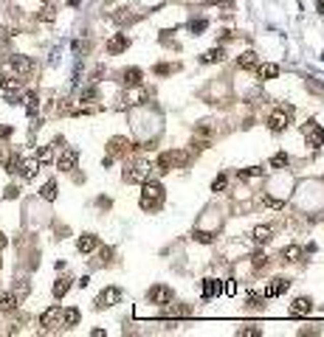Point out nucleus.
Here are the masks:
<instances>
[{"instance_id":"obj_2","label":"nucleus","mask_w":324,"mask_h":337,"mask_svg":"<svg viewBox=\"0 0 324 337\" xmlns=\"http://www.w3.org/2000/svg\"><path fill=\"white\" fill-rule=\"evenodd\" d=\"M290 115H293V110H290V107L274 110V113L268 115V129H271V132H285L287 124H290Z\"/></svg>"},{"instance_id":"obj_1","label":"nucleus","mask_w":324,"mask_h":337,"mask_svg":"<svg viewBox=\"0 0 324 337\" xmlns=\"http://www.w3.org/2000/svg\"><path fill=\"white\" fill-rule=\"evenodd\" d=\"M164 186L158 180H144V191H141V208L144 211H158L164 205Z\"/></svg>"},{"instance_id":"obj_6","label":"nucleus","mask_w":324,"mask_h":337,"mask_svg":"<svg viewBox=\"0 0 324 337\" xmlns=\"http://www.w3.org/2000/svg\"><path fill=\"white\" fill-rule=\"evenodd\" d=\"M119 301H122V289H119V287H107V289L99 292L96 309H107V307H113V304H119Z\"/></svg>"},{"instance_id":"obj_17","label":"nucleus","mask_w":324,"mask_h":337,"mask_svg":"<svg viewBox=\"0 0 324 337\" xmlns=\"http://www.w3.org/2000/svg\"><path fill=\"white\" fill-rule=\"evenodd\" d=\"M223 292V284L217 281V278H203V298H217V295Z\"/></svg>"},{"instance_id":"obj_13","label":"nucleus","mask_w":324,"mask_h":337,"mask_svg":"<svg viewBox=\"0 0 324 337\" xmlns=\"http://www.w3.org/2000/svg\"><path fill=\"white\" fill-rule=\"evenodd\" d=\"M20 175H23V180H34L40 172V160L37 157H28V160H20V168H17Z\"/></svg>"},{"instance_id":"obj_27","label":"nucleus","mask_w":324,"mask_h":337,"mask_svg":"<svg viewBox=\"0 0 324 337\" xmlns=\"http://www.w3.org/2000/svg\"><path fill=\"white\" fill-rule=\"evenodd\" d=\"M40 197L48 199V203H54V199H56V180H48V183H45V186L40 188Z\"/></svg>"},{"instance_id":"obj_22","label":"nucleus","mask_w":324,"mask_h":337,"mask_svg":"<svg viewBox=\"0 0 324 337\" xmlns=\"http://www.w3.org/2000/svg\"><path fill=\"white\" fill-rule=\"evenodd\" d=\"M257 73H259V79H262V82H268V79H276V76H279V65H274V62H265V65L257 68Z\"/></svg>"},{"instance_id":"obj_29","label":"nucleus","mask_w":324,"mask_h":337,"mask_svg":"<svg viewBox=\"0 0 324 337\" xmlns=\"http://www.w3.org/2000/svg\"><path fill=\"white\" fill-rule=\"evenodd\" d=\"M287 163H290V157H287L285 152H276V155L271 157V166L274 168H287Z\"/></svg>"},{"instance_id":"obj_38","label":"nucleus","mask_w":324,"mask_h":337,"mask_svg":"<svg viewBox=\"0 0 324 337\" xmlns=\"http://www.w3.org/2000/svg\"><path fill=\"white\" fill-rule=\"evenodd\" d=\"M28 281H25V278H20V281H17V292H14V295H17V298H25V295H28Z\"/></svg>"},{"instance_id":"obj_4","label":"nucleus","mask_w":324,"mask_h":337,"mask_svg":"<svg viewBox=\"0 0 324 337\" xmlns=\"http://www.w3.org/2000/svg\"><path fill=\"white\" fill-rule=\"evenodd\" d=\"M0 90L3 93H9V96H17L20 90H23V79L17 76L14 71H3V76H0Z\"/></svg>"},{"instance_id":"obj_31","label":"nucleus","mask_w":324,"mask_h":337,"mask_svg":"<svg viewBox=\"0 0 324 337\" xmlns=\"http://www.w3.org/2000/svg\"><path fill=\"white\" fill-rule=\"evenodd\" d=\"M20 160H23V157H20V155H12V157H9V160H6V166H3V168H6L9 175H17V168H20Z\"/></svg>"},{"instance_id":"obj_11","label":"nucleus","mask_w":324,"mask_h":337,"mask_svg":"<svg viewBox=\"0 0 324 337\" xmlns=\"http://www.w3.org/2000/svg\"><path fill=\"white\" fill-rule=\"evenodd\" d=\"M287 289H290V281H287V278H274V281L268 284V287H265V298H279V295H285Z\"/></svg>"},{"instance_id":"obj_43","label":"nucleus","mask_w":324,"mask_h":337,"mask_svg":"<svg viewBox=\"0 0 324 337\" xmlns=\"http://www.w3.org/2000/svg\"><path fill=\"white\" fill-rule=\"evenodd\" d=\"M40 20H43V23H48V20H54V9H48V6H45L43 12H40Z\"/></svg>"},{"instance_id":"obj_35","label":"nucleus","mask_w":324,"mask_h":337,"mask_svg":"<svg viewBox=\"0 0 324 337\" xmlns=\"http://www.w3.org/2000/svg\"><path fill=\"white\" fill-rule=\"evenodd\" d=\"M192 239L203 242V245H212V239H214V236H212V233H206V230H195V233H192Z\"/></svg>"},{"instance_id":"obj_34","label":"nucleus","mask_w":324,"mask_h":337,"mask_svg":"<svg viewBox=\"0 0 324 337\" xmlns=\"http://www.w3.org/2000/svg\"><path fill=\"white\" fill-rule=\"evenodd\" d=\"M169 315H172V318H189L192 309H189V307H172V309H169Z\"/></svg>"},{"instance_id":"obj_21","label":"nucleus","mask_w":324,"mask_h":337,"mask_svg":"<svg viewBox=\"0 0 324 337\" xmlns=\"http://www.w3.org/2000/svg\"><path fill=\"white\" fill-rule=\"evenodd\" d=\"M223 56H226V51L217 45V48H209L206 54L200 56V62H203V65H214V62H223Z\"/></svg>"},{"instance_id":"obj_19","label":"nucleus","mask_w":324,"mask_h":337,"mask_svg":"<svg viewBox=\"0 0 324 337\" xmlns=\"http://www.w3.org/2000/svg\"><path fill=\"white\" fill-rule=\"evenodd\" d=\"M122 82L127 84V87H138V84L144 82V71H141V68H127Z\"/></svg>"},{"instance_id":"obj_24","label":"nucleus","mask_w":324,"mask_h":337,"mask_svg":"<svg viewBox=\"0 0 324 337\" xmlns=\"http://www.w3.org/2000/svg\"><path fill=\"white\" fill-rule=\"evenodd\" d=\"M79 309H65V312H62V326H65V329H71V326H76L79 323Z\"/></svg>"},{"instance_id":"obj_39","label":"nucleus","mask_w":324,"mask_h":337,"mask_svg":"<svg viewBox=\"0 0 324 337\" xmlns=\"http://www.w3.org/2000/svg\"><path fill=\"white\" fill-rule=\"evenodd\" d=\"M99 96V90L96 87H87V90H82V96H79V102H93V98Z\"/></svg>"},{"instance_id":"obj_40","label":"nucleus","mask_w":324,"mask_h":337,"mask_svg":"<svg viewBox=\"0 0 324 337\" xmlns=\"http://www.w3.org/2000/svg\"><path fill=\"white\" fill-rule=\"evenodd\" d=\"M226 175H220V177H214V183H212V191H223V188H226Z\"/></svg>"},{"instance_id":"obj_30","label":"nucleus","mask_w":324,"mask_h":337,"mask_svg":"<svg viewBox=\"0 0 324 337\" xmlns=\"http://www.w3.org/2000/svg\"><path fill=\"white\" fill-rule=\"evenodd\" d=\"M124 149H130V144L124 138H113L110 141V155H122Z\"/></svg>"},{"instance_id":"obj_16","label":"nucleus","mask_w":324,"mask_h":337,"mask_svg":"<svg viewBox=\"0 0 324 337\" xmlns=\"http://www.w3.org/2000/svg\"><path fill=\"white\" fill-rule=\"evenodd\" d=\"M130 48V37L127 34H116L110 42H107V54H122V51Z\"/></svg>"},{"instance_id":"obj_23","label":"nucleus","mask_w":324,"mask_h":337,"mask_svg":"<svg viewBox=\"0 0 324 337\" xmlns=\"http://www.w3.org/2000/svg\"><path fill=\"white\" fill-rule=\"evenodd\" d=\"M237 65L243 68V71L257 68V54H254V51H245V54H240V56H237Z\"/></svg>"},{"instance_id":"obj_26","label":"nucleus","mask_w":324,"mask_h":337,"mask_svg":"<svg viewBox=\"0 0 324 337\" xmlns=\"http://www.w3.org/2000/svg\"><path fill=\"white\" fill-rule=\"evenodd\" d=\"M71 284H74V278H56V284H54V298H65V292L71 289Z\"/></svg>"},{"instance_id":"obj_32","label":"nucleus","mask_w":324,"mask_h":337,"mask_svg":"<svg viewBox=\"0 0 324 337\" xmlns=\"http://www.w3.org/2000/svg\"><path fill=\"white\" fill-rule=\"evenodd\" d=\"M251 264H254V267L259 270V267H265V264H268V256H265L262 250H257L254 256H251Z\"/></svg>"},{"instance_id":"obj_42","label":"nucleus","mask_w":324,"mask_h":337,"mask_svg":"<svg viewBox=\"0 0 324 337\" xmlns=\"http://www.w3.org/2000/svg\"><path fill=\"white\" fill-rule=\"evenodd\" d=\"M37 160H40V163H45V160H51V146H43V149H40V155H37Z\"/></svg>"},{"instance_id":"obj_41","label":"nucleus","mask_w":324,"mask_h":337,"mask_svg":"<svg viewBox=\"0 0 324 337\" xmlns=\"http://www.w3.org/2000/svg\"><path fill=\"white\" fill-rule=\"evenodd\" d=\"M240 334H243V337H259V334H262V329H257V326H248V329H240Z\"/></svg>"},{"instance_id":"obj_20","label":"nucleus","mask_w":324,"mask_h":337,"mask_svg":"<svg viewBox=\"0 0 324 337\" xmlns=\"http://www.w3.org/2000/svg\"><path fill=\"white\" fill-rule=\"evenodd\" d=\"M17 304H20V298L14 292H3V295H0V312H14Z\"/></svg>"},{"instance_id":"obj_44","label":"nucleus","mask_w":324,"mask_h":337,"mask_svg":"<svg viewBox=\"0 0 324 337\" xmlns=\"http://www.w3.org/2000/svg\"><path fill=\"white\" fill-rule=\"evenodd\" d=\"M17 194H20V188H17V186H9L3 197H6V199H14V197H17Z\"/></svg>"},{"instance_id":"obj_10","label":"nucleus","mask_w":324,"mask_h":337,"mask_svg":"<svg viewBox=\"0 0 324 337\" xmlns=\"http://www.w3.org/2000/svg\"><path fill=\"white\" fill-rule=\"evenodd\" d=\"M76 160H79V152H76V149H65L60 155V160H56V168H60V172H74Z\"/></svg>"},{"instance_id":"obj_12","label":"nucleus","mask_w":324,"mask_h":337,"mask_svg":"<svg viewBox=\"0 0 324 337\" xmlns=\"http://www.w3.org/2000/svg\"><path fill=\"white\" fill-rule=\"evenodd\" d=\"M175 163H184V155L164 152V155L158 157V172H161V175H166V172H172V166H175Z\"/></svg>"},{"instance_id":"obj_46","label":"nucleus","mask_w":324,"mask_h":337,"mask_svg":"<svg viewBox=\"0 0 324 337\" xmlns=\"http://www.w3.org/2000/svg\"><path fill=\"white\" fill-rule=\"evenodd\" d=\"M12 135V126H0V138H9Z\"/></svg>"},{"instance_id":"obj_25","label":"nucleus","mask_w":324,"mask_h":337,"mask_svg":"<svg viewBox=\"0 0 324 337\" xmlns=\"http://www.w3.org/2000/svg\"><path fill=\"white\" fill-rule=\"evenodd\" d=\"M37 110H40V98H37V93H34V90H28V93H25V113L37 115Z\"/></svg>"},{"instance_id":"obj_7","label":"nucleus","mask_w":324,"mask_h":337,"mask_svg":"<svg viewBox=\"0 0 324 337\" xmlns=\"http://www.w3.org/2000/svg\"><path fill=\"white\" fill-rule=\"evenodd\" d=\"M9 71H14L20 79H23V76H28V73L34 71V62H31L28 56H20V54H14L12 59H9Z\"/></svg>"},{"instance_id":"obj_9","label":"nucleus","mask_w":324,"mask_h":337,"mask_svg":"<svg viewBox=\"0 0 324 337\" xmlns=\"http://www.w3.org/2000/svg\"><path fill=\"white\" fill-rule=\"evenodd\" d=\"M150 175V168L144 166V163H133L130 168H124V180L127 183H144Z\"/></svg>"},{"instance_id":"obj_18","label":"nucleus","mask_w":324,"mask_h":337,"mask_svg":"<svg viewBox=\"0 0 324 337\" xmlns=\"http://www.w3.org/2000/svg\"><path fill=\"white\" fill-rule=\"evenodd\" d=\"M96 245H99V239L93 233H82L79 239H76V250H79V253H93V250H96Z\"/></svg>"},{"instance_id":"obj_47","label":"nucleus","mask_w":324,"mask_h":337,"mask_svg":"<svg viewBox=\"0 0 324 337\" xmlns=\"http://www.w3.org/2000/svg\"><path fill=\"white\" fill-rule=\"evenodd\" d=\"M9 245V239H6V233H3V230H0V250H3V247Z\"/></svg>"},{"instance_id":"obj_45","label":"nucleus","mask_w":324,"mask_h":337,"mask_svg":"<svg viewBox=\"0 0 324 337\" xmlns=\"http://www.w3.org/2000/svg\"><path fill=\"white\" fill-rule=\"evenodd\" d=\"M110 256H113V250H110V247H104V250H102V261H110Z\"/></svg>"},{"instance_id":"obj_14","label":"nucleus","mask_w":324,"mask_h":337,"mask_svg":"<svg viewBox=\"0 0 324 337\" xmlns=\"http://www.w3.org/2000/svg\"><path fill=\"white\" fill-rule=\"evenodd\" d=\"M310 312H313V301H310V298H305V295L296 298L293 307H290V315H296V318H307Z\"/></svg>"},{"instance_id":"obj_36","label":"nucleus","mask_w":324,"mask_h":337,"mask_svg":"<svg viewBox=\"0 0 324 337\" xmlns=\"http://www.w3.org/2000/svg\"><path fill=\"white\" fill-rule=\"evenodd\" d=\"M206 20H192V23H189V31H192V34H200V31H206Z\"/></svg>"},{"instance_id":"obj_37","label":"nucleus","mask_w":324,"mask_h":337,"mask_svg":"<svg viewBox=\"0 0 324 337\" xmlns=\"http://www.w3.org/2000/svg\"><path fill=\"white\" fill-rule=\"evenodd\" d=\"M262 172H265V168L254 166V168H245V172H237V177H243V180H245V177H257V175H262Z\"/></svg>"},{"instance_id":"obj_5","label":"nucleus","mask_w":324,"mask_h":337,"mask_svg":"<svg viewBox=\"0 0 324 337\" xmlns=\"http://www.w3.org/2000/svg\"><path fill=\"white\" fill-rule=\"evenodd\" d=\"M302 135L307 138V144H310V146H324V129H321V126H318L313 118L307 121L305 126H302Z\"/></svg>"},{"instance_id":"obj_33","label":"nucleus","mask_w":324,"mask_h":337,"mask_svg":"<svg viewBox=\"0 0 324 337\" xmlns=\"http://www.w3.org/2000/svg\"><path fill=\"white\" fill-rule=\"evenodd\" d=\"M245 301H248V307L259 309V307H262V301H265V295H259V292H248V298H245Z\"/></svg>"},{"instance_id":"obj_8","label":"nucleus","mask_w":324,"mask_h":337,"mask_svg":"<svg viewBox=\"0 0 324 337\" xmlns=\"http://www.w3.org/2000/svg\"><path fill=\"white\" fill-rule=\"evenodd\" d=\"M60 323H62V309L60 307H51L40 315V326H43V329H56Z\"/></svg>"},{"instance_id":"obj_28","label":"nucleus","mask_w":324,"mask_h":337,"mask_svg":"<svg viewBox=\"0 0 324 337\" xmlns=\"http://www.w3.org/2000/svg\"><path fill=\"white\" fill-rule=\"evenodd\" d=\"M282 256H285L287 261H299L302 259V247L299 245H287V247H282Z\"/></svg>"},{"instance_id":"obj_48","label":"nucleus","mask_w":324,"mask_h":337,"mask_svg":"<svg viewBox=\"0 0 324 337\" xmlns=\"http://www.w3.org/2000/svg\"><path fill=\"white\" fill-rule=\"evenodd\" d=\"M169 71H172L169 65H158V68H155V73H169Z\"/></svg>"},{"instance_id":"obj_15","label":"nucleus","mask_w":324,"mask_h":337,"mask_svg":"<svg viewBox=\"0 0 324 337\" xmlns=\"http://www.w3.org/2000/svg\"><path fill=\"white\" fill-rule=\"evenodd\" d=\"M271 233H274V228H271V225H257V228L251 230V242H254V245H268Z\"/></svg>"},{"instance_id":"obj_3","label":"nucleus","mask_w":324,"mask_h":337,"mask_svg":"<svg viewBox=\"0 0 324 337\" xmlns=\"http://www.w3.org/2000/svg\"><path fill=\"white\" fill-rule=\"evenodd\" d=\"M147 298H150V304H155V307H169L175 292H172V287H166V284H155V287L147 292Z\"/></svg>"}]
</instances>
